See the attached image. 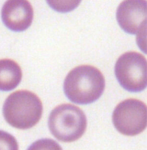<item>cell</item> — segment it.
Instances as JSON below:
<instances>
[{"label": "cell", "instance_id": "obj_10", "mask_svg": "<svg viewBox=\"0 0 147 150\" xmlns=\"http://www.w3.org/2000/svg\"><path fill=\"white\" fill-rule=\"evenodd\" d=\"M18 142L11 134L0 130V150H18Z\"/></svg>", "mask_w": 147, "mask_h": 150}, {"label": "cell", "instance_id": "obj_4", "mask_svg": "<svg viewBox=\"0 0 147 150\" xmlns=\"http://www.w3.org/2000/svg\"><path fill=\"white\" fill-rule=\"evenodd\" d=\"M147 60L136 52H129L120 56L115 66V74L125 90L142 91L147 87Z\"/></svg>", "mask_w": 147, "mask_h": 150}, {"label": "cell", "instance_id": "obj_8", "mask_svg": "<svg viewBox=\"0 0 147 150\" xmlns=\"http://www.w3.org/2000/svg\"><path fill=\"white\" fill-rule=\"evenodd\" d=\"M22 72L18 63L9 59H0V90H13L21 82Z\"/></svg>", "mask_w": 147, "mask_h": 150}, {"label": "cell", "instance_id": "obj_9", "mask_svg": "<svg viewBox=\"0 0 147 150\" xmlns=\"http://www.w3.org/2000/svg\"><path fill=\"white\" fill-rule=\"evenodd\" d=\"M28 150H63L56 141L51 139L45 138L35 141Z\"/></svg>", "mask_w": 147, "mask_h": 150}, {"label": "cell", "instance_id": "obj_1", "mask_svg": "<svg viewBox=\"0 0 147 150\" xmlns=\"http://www.w3.org/2000/svg\"><path fill=\"white\" fill-rule=\"evenodd\" d=\"M105 80L94 66L83 65L72 69L63 83L65 94L75 104L87 105L97 101L105 88Z\"/></svg>", "mask_w": 147, "mask_h": 150}, {"label": "cell", "instance_id": "obj_6", "mask_svg": "<svg viewBox=\"0 0 147 150\" xmlns=\"http://www.w3.org/2000/svg\"><path fill=\"white\" fill-rule=\"evenodd\" d=\"M117 22L122 30L137 36L145 34L147 23V2L125 1L117 8Z\"/></svg>", "mask_w": 147, "mask_h": 150}, {"label": "cell", "instance_id": "obj_7", "mask_svg": "<svg viewBox=\"0 0 147 150\" xmlns=\"http://www.w3.org/2000/svg\"><path fill=\"white\" fill-rule=\"evenodd\" d=\"M1 14L4 25L14 32L26 30L33 20V8L27 1H8L3 6Z\"/></svg>", "mask_w": 147, "mask_h": 150}, {"label": "cell", "instance_id": "obj_5", "mask_svg": "<svg viewBox=\"0 0 147 150\" xmlns=\"http://www.w3.org/2000/svg\"><path fill=\"white\" fill-rule=\"evenodd\" d=\"M112 121L121 134L128 136L137 135L147 127V106L137 99L125 100L115 108Z\"/></svg>", "mask_w": 147, "mask_h": 150}, {"label": "cell", "instance_id": "obj_3", "mask_svg": "<svg viewBox=\"0 0 147 150\" xmlns=\"http://www.w3.org/2000/svg\"><path fill=\"white\" fill-rule=\"evenodd\" d=\"M52 134L59 141L72 142L86 132L87 119L83 111L71 104H62L52 111L48 120Z\"/></svg>", "mask_w": 147, "mask_h": 150}, {"label": "cell", "instance_id": "obj_11", "mask_svg": "<svg viewBox=\"0 0 147 150\" xmlns=\"http://www.w3.org/2000/svg\"><path fill=\"white\" fill-rule=\"evenodd\" d=\"M80 1H48L50 6L56 11L61 12H69L77 8Z\"/></svg>", "mask_w": 147, "mask_h": 150}, {"label": "cell", "instance_id": "obj_2", "mask_svg": "<svg viewBox=\"0 0 147 150\" xmlns=\"http://www.w3.org/2000/svg\"><path fill=\"white\" fill-rule=\"evenodd\" d=\"M5 120L18 129H29L36 125L42 117V102L35 93L19 90L9 95L3 109Z\"/></svg>", "mask_w": 147, "mask_h": 150}]
</instances>
